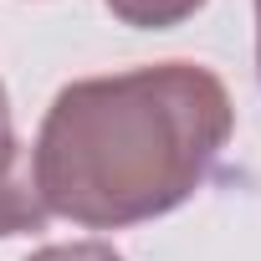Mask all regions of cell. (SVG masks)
<instances>
[{
  "mask_svg": "<svg viewBox=\"0 0 261 261\" xmlns=\"http://www.w3.org/2000/svg\"><path fill=\"white\" fill-rule=\"evenodd\" d=\"M256 72H261V0H256Z\"/></svg>",
  "mask_w": 261,
  "mask_h": 261,
  "instance_id": "obj_5",
  "label": "cell"
},
{
  "mask_svg": "<svg viewBox=\"0 0 261 261\" xmlns=\"http://www.w3.org/2000/svg\"><path fill=\"white\" fill-rule=\"evenodd\" d=\"M102 6H108L123 26H139V31H169V26L190 21L205 0H102Z\"/></svg>",
  "mask_w": 261,
  "mask_h": 261,
  "instance_id": "obj_3",
  "label": "cell"
},
{
  "mask_svg": "<svg viewBox=\"0 0 261 261\" xmlns=\"http://www.w3.org/2000/svg\"><path fill=\"white\" fill-rule=\"evenodd\" d=\"M236 128L225 82L195 62H159L67 82L36 134L31 185L46 215L118 230L185 205Z\"/></svg>",
  "mask_w": 261,
  "mask_h": 261,
  "instance_id": "obj_1",
  "label": "cell"
},
{
  "mask_svg": "<svg viewBox=\"0 0 261 261\" xmlns=\"http://www.w3.org/2000/svg\"><path fill=\"white\" fill-rule=\"evenodd\" d=\"M41 225H46V210L36 200L31 174H26L21 139H16V123H11V97H6V82H0V241L41 230Z\"/></svg>",
  "mask_w": 261,
  "mask_h": 261,
  "instance_id": "obj_2",
  "label": "cell"
},
{
  "mask_svg": "<svg viewBox=\"0 0 261 261\" xmlns=\"http://www.w3.org/2000/svg\"><path fill=\"white\" fill-rule=\"evenodd\" d=\"M26 261H123V256L113 246H102V241H72V246H41Z\"/></svg>",
  "mask_w": 261,
  "mask_h": 261,
  "instance_id": "obj_4",
  "label": "cell"
}]
</instances>
